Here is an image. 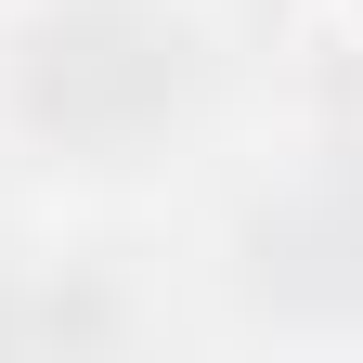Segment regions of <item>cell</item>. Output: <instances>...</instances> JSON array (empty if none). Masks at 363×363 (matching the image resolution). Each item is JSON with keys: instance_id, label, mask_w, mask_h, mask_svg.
Wrapping results in <instances>:
<instances>
[{"instance_id": "6da1fadb", "label": "cell", "mask_w": 363, "mask_h": 363, "mask_svg": "<svg viewBox=\"0 0 363 363\" xmlns=\"http://www.w3.org/2000/svg\"><path fill=\"white\" fill-rule=\"evenodd\" d=\"M195 104V26L156 0H52L13 39V117L52 156H130Z\"/></svg>"}]
</instances>
